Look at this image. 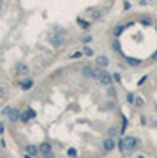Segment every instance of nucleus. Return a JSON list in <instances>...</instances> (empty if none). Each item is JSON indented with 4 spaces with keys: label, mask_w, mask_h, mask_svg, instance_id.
Instances as JSON below:
<instances>
[{
    "label": "nucleus",
    "mask_w": 157,
    "mask_h": 158,
    "mask_svg": "<svg viewBox=\"0 0 157 158\" xmlns=\"http://www.w3.org/2000/svg\"><path fill=\"white\" fill-rule=\"evenodd\" d=\"M141 146V141L138 139V137H131V135H124L122 137V141L118 142V149L122 151V153H126V151H134L138 147Z\"/></svg>",
    "instance_id": "f257e3e1"
},
{
    "label": "nucleus",
    "mask_w": 157,
    "mask_h": 158,
    "mask_svg": "<svg viewBox=\"0 0 157 158\" xmlns=\"http://www.w3.org/2000/svg\"><path fill=\"white\" fill-rule=\"evenodd\" d=\"M97 81L103 86H110L113 83V74H110L106 69H97Z\"/></svg>",
    "instance_id": "f03ea898"
},
{
    "label": "nucleus",
    "mask_w": 157,
    "mask_h": 158,
    "mask_svg": "<svg viewBox=\"0 0 157 158\" xmlns=\"http://www.w3.org/2000/svg\"><path fill=\"white\" fill-rule=\"evenodd\" d=\"M81 76L85 79H97V69L90 67V65H85L81 69Z\"/></svg>",
    "instance_id": "7ed1b4c3"
},
{
    "label": "nucleus",
    "mask_w": 157,
    "mask_h": 158,
    "mask_svg": "<svg viewBox=\"0 0 157 158\" xmlns=\"http://www.w3.org/2000/svg\"><path fill=\"white\" fill-rule=\"evenodd\" d=\"M116 147V142L113 137H106L104 141H103V149H104L106 153H110V151H113Z\"/></svg>",
    "instance_id": "20e7f679"
},
{
    "label": "nucleus",
    "mask_w": 157,
    "mask_h": 158,
    "mask_svg": "<svg viewBox=\"0 0 157 158\" xmlns=\"http://www.w3.org/2000/svg\"><path fill=\"white\" fill-rule=\"evenodd\" d=\"M14 72L18 74V76H27L28 74V65L23 62H18L14 65Z\"/></svg>",
    "instance_id": "39448f33"
},
{
    "label": "nucleus",
    "mask_w": 157,
    "mask_h": 158,
    "mask_svg": "<svg viewBox=\"0 0 157 158\" xmlns=\"http://www.w3.org/2000/svg\"><path fill=\"white\" fill-rule=\"evenodd\" d=\"M95 62H97V67H99V69H106V67L110 65V58L104 56V54H99V56L95 58Z\"/></svg>",
    "instance_id": "423d86ee"
},
{
    "label": "nucleus",
    "mask_w": 157,
    "mask_h": 158,
    "mask_svg": "<svg viewBox=\"0 0 157 158\" xmlns=\"http://www.w3.org/2000/svg\"><path fill=\"white\" fill-rule=\"evenodd\" d=\"M32 118H35V111H34V109H27L25 113H21L20 121H23V123H27V121H30Z\"/></svg>",
    "instance_id": "0eeeda50"
},
{
    "label": "nucleus",
    "mask_w": 157,
    "mask_h": 158,
    "mask_svg": "<svg viewBox=\"0 0 157 158\" xmlns=\"http://www.w3.org/2000/svg\"><path fill=\"white\" fill-rule=\"evenodd\" d=\"M39 153H41L42 156H44V155H50V153H53L51 144H50V142H42L41 146H39Z\"/></svg>",
    "instance_id": "6e6552de"
},
{
    "label": "nucleus",
    "mask_w": 157,
    "mask_h": 158,
    "mask_svg": "<svg viewBox=\"0 0 157 158\" xmlns=\"http://www.w3.org/2000/svg\"><path fill=\"white\" fill-rule=\"evenodd\" d=\"M7 116H9L11 121H18V119L21 118V113L18 111V109H16V107H12V109L9 111V114H7Z\"/></svg>",
    "instance_id": "1a4fd4ad"
},
{
    "label": "nucleus",
    "mask_w": 157,
    "mask_h": 158,
    "mask_svg": "<svg viewBox=\"0 0 157 158\" xmlns=\"http://www.w3.org/2000/svg\"><path fill=\"white\" fill-rule=\"evenodd\" d=\"M50 41H51V44L55 46V48H60V46L64 44V37L62 35H53Z\"/></svg>",
    "instance_id": "9d476101"
},
{
    "label": "nucleus",
    "mask_w": 157,
    "mask_h": 158,
    "mask_svg": "<svg viewBox=\"0 0 157 158\" xmlns=\"http://www.w3.org/2000/svg\"><path fill=\"white\" fill-rule=\"evenodd\" d=\"M25 151H27V155H32V156H34V155H37V153H39V147L37 146H27L25 147Z\"/></svg>",
    "instance_id": "9b49d317"
},
{
    "label": "nucleus",
    "mask_w": 157,
    "mask_h": 158,
    "mask_svg": "<svg viewBox=\"0 0 157 158\" xmlns=\"http://www.w3.org/2000/svg\"><path fill=\"white\" fill-rule=\"evenodd\" d=\"M90 16H92V20H101L103 18V11H99V9H94V11H90Z\"/></svg>",
    "instance_id": "f8f14e48"
},
{
    "label": "nucleus",
    "mask_w": 157,
    "mask_h": 158,
    "mask_svg": "<svg viewBox=\"0 0 157 158\" xmlns=\"http://www.w3.org/2000/svg\"><path fill=\"white\" fill-rule=\"evenodd\" d=\"M32 86H34V81H32V79H27V81H23V83H21V90H23V91H27V90H30Z\"/></svg>",
    "instance_id": "ddd939ff"
},
{
    "label": "nucleus",
    "mask_w": 157,
    "mask_h": 158,
    "mask_svg": "<svg viewBox=\"0 0 157 158\" xmlns=\"http://www.w3.org/2000/svg\"><path fill=\"white\" fill-rule=\"evenodd\" d=\"M126 100H127V104L134 105V100H136V95L132 93V91H129V93L126 95Z\"/></svg>",
    "instance_id": "4468645a"
},
{
    "label": "nucleus",
    "mask_w": 157,
    "mask_h": 158,
    "mask_svg": "<svg viewBox=\"0 0 157 158\" xmlns=\"http://www.w3.org/2000/svg\"><path fill=\"white\" fill-rule=\"evenodd\" d=\"M127 63H129L131 67H139V65H141V60H138V58H127Z\"/></svg>",
    "instance_id": "2eb2a0df"
},
{
    "label": "nucleus",
    "mask_w": 157,
    "mask_h": 158,
    "mask_svg": "<svg viewBox=\"0 0 157 158\" xmlns=\"http://www.w3.org/2000/svg\"><path fill=\"white\" fill-rule=\"evenodd\" d=\"M124 30H126V25H118V26L115 28V32H113V33H115V37H120V33H122Z\"/></svg>",
    "instance_id": "dca6fc26"
},
{
    "label": "nucleus",
    "mask_w": 157,
    "mask_h": 158,
    "mask_svg": "<svg viewBox=\"0 0 157 158\" xmlns=\"http://www.w3.org/2000/svg\"><path fill=\"white\" fill-rule=\"evenodd\" d=\"M108 97H113V98L116 97V88L115 86H111V84L108 86Z\"/></svg>",
    "instance_id": "f3484780"
},
{
    "label": "nucleus",
    "mask_w": 157,
    "mask_h": 158,
    "mask_svg": "<svg viewBox=\"0 0 157 158\" xmlns=\"http://www.w3.org/2000/svg\"><path fill=\"white\" fill-rule=\"evenodd\" d=\"M83 54H85V56H94V49H92V48H88V46H85V48H83Z\"/></svg>",
    "instance_id": "a211bd4d"
},
{
    "label": "nucleus",
    "mask_w": 157,
    "mask_h": 158,
    "mask_svg": "<svg viewBox=\"0 0 157 158\" xmlns=\"http://www.w3.org/2000/svg\"><path fill=\"white\" fill-rule=\"evenodd\" d=\"M145 105V100L141 98V97H136V100H134V107H143Z\"/></svg>",
    "instance_id": "6ab92c4d"
},
{
    "label": "nucleus",
    "mask_w": 157,
    "mask_h": 158,
    "mask_svg": "<svg viewBox=\"0 0 157 158\" xmlns=\"http://www.w3.org/2000/svg\"><path fill=\"white\" fill-rule=\"evenodd\" d=\"M78 25H80L81 28H85V30H87V28L90 26V23H88V21H83L81 18H78Z\"/></svg>",
    "instance_id": "aec40b11"
},
{
    "label": "nucleus",
    "mask_w": 157,
    "mask_h": 158,
    "mask_svg": "<svg viewBox=\"0 0 157 158\" xmlns=\"http://www.w3.org/2000/svg\"><path fill=\"white\" fill-rule=\"evenodd\" d=\"M115 134H116V128L115 126H110L108 128V137H115Z\"/></svg>",
    "instance_id": "412c9836"
},
{
    "label": "nucleus",
    "mask_w": 157,
    "mask_h": 158,
    "mask_svg": "<svg viewBox=\"0 0 157 158\" xmlns=\"http://www.w3.org/2000/svg\"><path fill=\"white\" fill-rule=\"evenodd\" d=\"M92 41V35H83V37H81V42H83V44H87V42H90Z\"/></svg>",
    "instance_id": "4be33fe9"
},
{
    "label": "nucleus",
    "mask_w": 157,
    "mask_h": 158,
    "mask_svg": "<svg viewBox=\"0 0 157 158\" xmlns=\"http://www.w3.org/2000/svg\"><path fill=\"white\" fill-rule=\"evenodd\" d=\"M126 126H127V119H126V118H124V121H122V132H120L122 135L126 134Z\"/></svg>",
    "instance_id": "5701e85b"
},
{
    "label": "nucleus",
    "mask_w": 157,
    "mask_h": 158,
    "mask_svg": "<svg viewBox=\"0 0 157 158\" xmlns=\"http://www.w3.org/2000/svg\"><path fill=\"white\" fill-rule=\"evenodd\" d=\"M131 7H132V5H131V2H129V0H126V2H124V11H129Z\"/></svg>",
    "instance_id": "b1692460"
},
{
    "label": "nucleus",
    "mask_w": 157,
    "mask_h": 158,
    "mask_svg": "<svg viewBox=\"0 0 157 158\" xmlns=\"http://www.w3.org/2000/svg\"><path fill=\"white\" fill-rule=\"evenodd\" d=\"M81 54H83V51H76V53H73V54H71V58H80Z\"/></svg>",
    "instance_id": "393cba45"
},
{
    "label": "nucleus",
    "mask_w": 157,
    "mask_h": 158,
    "mask_svg": "<svg viewBox=\"0 0 157 158\" xmlns=\"http://www.w3.org/2000/svg\"><path fill=\"white\" fill-rule=\"evenodd\" d=\"M11 109H12L11 105H7V107H4V109H2V114H9V111H11Z\"/></svg>",
    "instance_id": "a878e982"
},
{
    "label": "nucleus",
    "mask_w": 157,
    "mask_h": 158,
    "mask_svg": "<svg viewBox=\"0 0 157 158\" xmlns=\"http://www.w3.org/2000/svg\"><path fill=\"white\" fill-rule=\"evenodd\" d=\"M139 123L141 125H147V116H139Z\"/></svg>",
    "instance_id": "bb28decb"
},
{
    "label": "nucleus",
    "mask_w": 157,
    "mask_h": 158,
    "mask_svg": "<svg viewBox=\"0 0 157 158\" xmlns=\"http://www.w3.org/2000/svg\"><path fill=\"white\" fill-rule=\"evenodd\" d=\"M67 155H69V156H76V149H69Z\"/></svg>",
    "instance_id": "cd10ccee"
},
{
    "label": "nucleus",
    "mask_w": 157,
    "mask_h": 158,
    "mask_svg": "<svg viewBox=\"0 0 157 158\" xmlns=\"http://www.w3.org/2000/svg\"><path fill=\"white\" fill-rule=\"evenodd\" d=\"M145 81H147V76H145V77H141V79H139V81H138V86H141V84L145 83Z\"/></svg>",
    "instance_id": "c85d7f7f"
},
{
    "label": "nucleus",
    "mask_w": 157,
    "mask_h": 158,
    "mask_svg": "<svg viewBox=\"0 0 157 158\" xmlns=\"http://www.w3.org/2000/svg\"><path fill=\"white\" fill-rule=\"evenodd\" d=\"M4 97H5V90H4V88H0V98H4Z\"/></svg>",
    "instance_id": "c756f323"
},
{
    "label": "nucleus",
    "mask_w": 157,
    "mask_h": 158,
    "mask_svg": "<svg viewBox=\"0 0 157 158\" xmlns=\"http://www.w3.org/2000/svg\"><path fill=\"white\" fill-rule=\"evenodd\" d=\"M113 79H115V81H118V83H120V74H113Z\"/></svg>",
    "instance_id": "7c9ffc66"
},
{
    "label": "nucleus",
    "mask_w": 157,
    "mask_h": 158,
    "mask_svg": "<svg viewBox=\"0 0 157 158\" xmlns=\"http://www.w3.org/2000/svg\"><path fill=\"white\" fill-rule=\"evenodd\" d=\"M111 107H115V102H111V100H110V102H108V109H111Z\"/></svg>",
    "instance_id": "2f4dec72"
},
{
    "label": "nucleus",
    "mask_w": 157,
    "mask_h": 158,
    "mask_svg": "<svg viewBox=\"0 0 157 158\" xmlns=\"http://www.w3.org/2000/svg\"><path fill=\"white\" fill-rule=\"evenodd\" d=\"M152 62H157V51L152 54Z\"/></svg>",
    "instance_id": "473e14b6"
},
{
    "label": "nucleus",
    "mask_w": 157,
    "mask_h": 158,
    "mask_svg": "<svg viewBox=\"0 0 157 158\" xmlns=\"http://www.w3.org/2000/svg\"><path fill=\"white\" fill-rule=\"evenodd\" d=\"M0 134H4V123L0 121Z\"/></svg>",
    "instance_id": "72a5a7b5"
},
{
    "label": "nucleus",
    "mask_w": 157,
    "mask_h": 158,
    "mask_svg": "<svg viewBox=\"0 0 157 158\" xmlns=\"http://www.w3.org/2000/svg\"><path fill=\"white\" fill-rule=\"evenodd\" d=\"M44 158H55V156H53V153H50V155H44Z\"/></svg>",
    "instance_id": "f704fd0d"
},
{
    "label": "nucleus",
    "mask_w": 157,
    "mask_h": 158,
    "mask_svg": "<svg viewBox=\"0 0 157 158\" xmlns=\"http://www.w3.org/2000/svg\"><path fill=\"white\" fill-rule=\"evenodd\" d=\"M25 158H32V155H25Z\"/></svg>",
    "instance_id": "c9c22d12"
},
{
    "label": "nucleus",
    "mask_w": 157,
    "mask_h": 158,
    "mask_svg": "<svg viewBox=\"0 0 157 158\" xmlns=\"http://www.w3.org/2000/svg\"><path fill=\"white\" fill-rule=\"evenodd\" d=\"M138 158H147V156H143V155H139V156H138Z\"/></svg>",
    "instance_id": "e433bc0d"
},
{
    "label": "nucleus",
    "mask_w": 157,
    "mask_h": 158,
    "mask_svg": "<svg viewBox=\"0 0 157 158\" xmlns=\"http://www.w3.org/2000/svg\"><path fill=\"white\" fill-rule=\"evenodd\" d=\"M155 32H157V23H155Z\"/></svg>",
    "instance_id": "4c0bfd02"
}]
</instances>
